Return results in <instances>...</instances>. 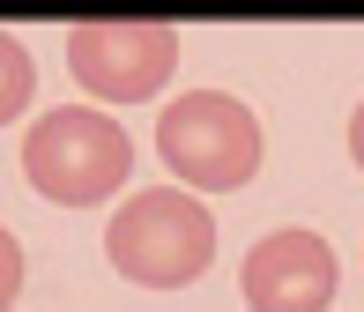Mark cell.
Returning <instances> with one entry per match:
<instances>
[{"mask_svg": "<svg viewBox=\"0 0 364 312\" xmlns=\"http://www.w3.org/2000/svg\"><path fill=\"white\" fill-rule=\"evenodd\" d=\"M253 312H327L342 290V260L320 231H268L238 268Z\"/></svg>", "mask_w": 364, "mask_h": 312, "instance_id": "5b68a950", "label": "cell"}, {"mask_svg": "<svg viewBox=\"0 0 364 312\" xmlns=\"http://www.w3.org/2000/svg\"><path fill=\"white\" fill-rule=\"evenodd\" d=\"M178 68L171 23H75L68 30V75L97 104H141Z\"/></svg>", "mask_w": 364, "mask_h": 312, "instance_id": "277c9868", "label": "cell"}, {"mask_svg": "<svg viewBox=\"0 0 364 312\" xmlns=\"http://www.w3.org/2000/svg\"><path fill=\"white\" fill-rule=\"evenodd\" d=\"M30 97H38V60H30L23 38H8V30H0V127L23 119Z\"/></svg>", "mask_w": 364, "mask_h": 312, "instance_id": "8992f818", "label": "cell"}, {"mask_svg": "<svg viewBox=\"0 0 364 312\" xmlns=\"http://www.w3.org/2000/svg\"><path fill=\"white\" fill-rule=\"evenodd\" d=\"M156 156L186 193H238L268 163V134H260V119L238 97L193 90V97H171L156 112Z\"/></svg>", "mask_w": 364, "mask_h": 312, "instance_id": "3957f363", "label": "cell"}, {"mask_svg": "<svg viewBox=\"0 0 364 312\" xmlns=\"http://www.w3.org/2000/svg\"><path fill=\"white\" fill-rule=\"evenodd\" d=\"M15 298H23V245H15V231L0 223V312H8Z\"/></svg>", "mask_w": 364, "mask_h": 312, "instance_id": "52a82bcc", "label": "cell"}, {"mask_svg": "<svg viewBox=\"0 0 364 312\" xmlns=\"http://www.w3.org/2000/svg\"><path fill=\"white\" fill-rule=\"evenodd\" d=\"M105 260L134 290H186L216 260V216L186 186H141L112 208L105 223Z\"/></svg>", "mask_w": 364, "mask_h": 312, "instance_id": "6da1fadb", "label": "cell"}, {"mask_svg": "<svg viewBox=\"0 0 364 312\" xmlns=\"http://www.w3.org/2000/svg\"><path fill=\"white\" fill-rule=\"evenodd\" d=\"M350 156H357V171H364V104L350 112Z\"/></svg>", "mask_w": 364, "mask_h": 312, "instance_id": "ba28073f", "label": "cell"}, {"mask_svg": "<svg viewBox=\"0 0 364 312\" xmlns=\"http://www.w3.org/2000/svg\"><path fill=\"white\" fill-rule=\"evenodd\" d=\"M134 171V141L97 104H53L23 134V178L53 208H105Z\"/></svg>", "mask_w": 364, "mask_h": 312, "instance_id": "7a4b0ae2", "label": "cell"}]
</instances>
